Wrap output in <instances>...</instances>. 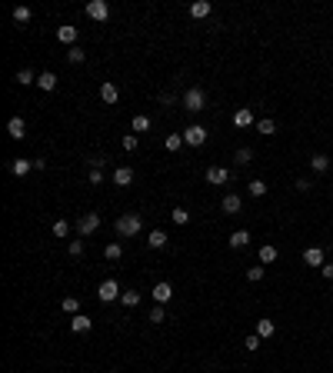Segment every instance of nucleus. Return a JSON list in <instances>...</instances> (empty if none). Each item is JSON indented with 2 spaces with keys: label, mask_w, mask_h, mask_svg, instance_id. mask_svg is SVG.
I'll return each instance as SVG.
<instances>
[{
  "label": "nucleus",
  "mask_w": 333,
  "mask_h": 373,
  "mask_svg": "<svg viewBox=\"0 0 333 373\" xmlns=\"http://www.w3.org/2000/svg\"><path fill=\"white\" fill-rule=\"evenodd\" d=\"M140 227H144L140 213H123V217H117V233H120V237H137Z\"/></svg>",
  "instance_id": "f257e3e1"
},
{
  "label": "nucleus",
  "mask_w": 333,
  "mask_h": 373,
  "mask_svg": "<svg viewBox=\"0 0 333 373\" xmlns=\"http://www.w3.org/2000/svg\"><path fill=\"white\" fill-rule=\"evenodd\" d=\"M183 107H187L190 113H200V110L207 107V93H203L200 87H190L187 93H183Z\"/></svg>",
  "instance_id": "f03ea898"
},
{
  "label": "nucleus",
  "mask_w": 333,
  "mask_h": 373,
  "mask_svg": "<svg viewBox=\"0 0 333 373\" xmlns=\"http://www.w3.org/2000/svg\"><path fill=\"white\" fill-rule=\"evenodd\" d=\"M183 140H187L190 147H203V143H207V127H200V123H190L187 130H183Z\"/></svg>",
  "instance_id": "7ed1b4c3"
},
{
  "label": "nucleus",
  "mask_w": 333,
  "mask_h": 373,
  "mask_svg": "<svg viewBox=\"0 0 333 373\" xmlns=\"http://www.w3.org/2000/svg\"><path fill=\"white\" fill-rule=\"evenodd\" d=\"M97 296L103 300V303H113V300H120V286H117V280H103L100 283V290H97Z\"/></svg>",
  "instance_id": "20e7f679"
},
{
  "label": "nucleus",
  "mask_w": 333,
  "mask_h": 373,
  "mask_svg": "<svg viewBox=\"0 0 333 373\" xmlns=\"http://www.w3.org/2000/svg\"><path fill=\"white\" fill-rule=\"evenodd\" d=\"M87 17H93L97 23H103L110 17V7H107V0H90L87 3Z\"/></svg>",
  "instance_id": "39448f33"
},
{
  "label": "nucleus",
  "mask_w": 333,
  "mask_h": 373,
  "mask_svg": "<svg viewBox=\"0 0 333 373\" xmlns=\"http://www.w3.org/2000/svg\"><path fill=\"white\" fill-rule=\"evenodd\" d=\"M100 227V213H83V217L77 220V230H80V237H90V233Z\"/></svg>",
  "instance_id": "423d86ee"
},
{
  "label": "nucleus",
  "mask_w": 333,
  "mask_h": 373,
  "mask_svg": "<svg viewBox=\"0 0 333 373\" xmlns=\"http://www.w3.org/2000/svg\"><path fill=\"white\" fill-rule=\"evenodd\" d=\"M77 37H80V30H77V27H70V23H64V27H57V40H60V44H67V47H77Z\"/></svg>",
  "instance_id": "0eeeda50"
},
{
  "label": "nucleus",
  "mask_w": 333,
  "mask_h": 373,
  "mask_svg": "<svg viewBox=\"0 0 333 373\" xmlns=\"http://www.w3.org/2000/svg\"><path fill=\"white\" fill-rule=\"evenodd\" d=\"M7 133H10L13 140H23V137H27V123H23L20 117H10V120H7Z\"/></svg>",
  "instance_id": "6e6552de"
},
{
  "label": "nucleus",
  "mask_w": 333,
  "mask_h": 373,
  "mask_svg": "<svg viewBox=\"0 0 333 373\" xmlns=\"http://www.w3.org/2000/svg\"><path fill=\"white\" fill-rule=\"evenodd\" d=\"M100 100H103V103H117V100H120L117 84H110V80H107V84H100Z\"/></svg>",
  "instance_id": "1a4fd4ad"
},
{
  "label": "nucleus",
  "mask_w": 333,
  "mask_h": 373,
  "mask_svg": "<svg viewBox=\"0 0 333 373\" xmlns=\"http://www.w3.org/2000/svg\"><path fill=\"white\" fill-rule=\"evenodd\" d=\"M227 180H230V174H227L223 167H207V184L220 186V184H227Z\"/></svg>",
  "instance_id": "9d476101"
},
{
  "label": "nucleus",
  "mask_w": 333,
  "mask_h": 373,
  "mask_svg": "<svg viewBox=\"0 0 333 373\" xmlns=\"http://www.w3.org/2000/svg\"><path fill=\"white\" fill-rule=\"evenodd\" d=\"M113 184L117 186H130L133 184V170L130 167H117V170H113Z\"/></svg>",
  "instance_id": "9b49d317"
},
{
  "label": "nucleus",
  "mask_w": 333,
  "mask_h": 373,
  "mask_svg": "<svg viewBox=\"0 0 333 373\" xmlns=\"http://www.w3.org/2000/svg\"><path fill=\"white\" fill-rule=\"evenodd\" d=\"M250 123H253V110L250 107H240L233 113V127H250Z\"/></svg>",
  "instance_id": "f8f14e48"
},
{
  "label": "nucleus",
  "mask_w": 333,
  "mask_h": 373,
  "mask_svg": "<svg viewBox=\"0 0 333 373\" xmlns=\"http://www.w3.org/2000/svg\"><path fill=\"white\" fill-rule=\"evenodd\" d=\"M220 207H223V213H240V207H244V200L237 197V193H227Z\"/></svg>",
  "instance_id": "ddd939ff"
},
{
  "label": "nucleus",
  "mask_w": 333,
  "mask_h": 373,
  "mask_svg": "<svg viewBox=\"0 0 333 373\" xmlns=\"http://www.w3.org/2000/svg\"><path fill=\"white\" fill-rule=\"evenodd\" d=\"M273 333H277V323H273V320H256V337H260V340L273 337Z\"/></svg>",
  "instance_id": "4468645a"
},
{
  "label": "nucleus",
  "mask_w": 333,
  "mask_h": 373,
  "mask_svg": "<svg viewBox=\"0 0 333 373\" xmlns=\"http://www.w3.org/2000/svg\"><path fill=\"white\" fill-rule=\"evenodd\" d=\"M90 327H93V320H90V317H83V313H77V317L70 320V330H74V333H87Z\"/></svg>",
  "instance_id": "2eb2a0df"
},
{
  "label": "nucleus",
  "mask_w": 333,
  "mask_h": 373,
  "mask_svg": "<svg viewBox=\"0 0 333 373\" xmlns=\"http://www.w3.org/2000/svg\"><path fill=\"white\" fill-rule=\"evenodd\" d=\"M37 87L44 90V93H50V90L57 87V74H50V70H47V74H40V77H37Z\"/></svg>",
  "instance_id": "dca6fc26"
},
{
  "label": "nucleus",
  "mask_w": 333,
  "mask_h": 373,
  "mask_svg": "<svg viewBox=\"0 0 333 373\" xmlns=\"http://www.w3.org/2000/svg\"><path fill=\"white\" fill-rule=\"evenodd\" d=\"M170 296H173V286H170V283H157L154 286V300H157V303H166Z\"/></svg>",
  "instance_id": "f3484780"
},
{
  "label": "nucleus",
  "mask_w": 333,
  "mask_h": 373,
  "mask_svg": "<svg viewBox=\"0 0 333 373\" xmlns=\"http://www.w3.org/2000/svg\"><path fill=\"white\" fill-rule=\"evenodd\" d=\"M210 0H197V3H193V7H190V13H193V17H197V20H203V17H210Z\"/></svg>",
  "instance_id": "a211bd4d"
},
{
  "label": "nucleus",
  "mask_w": 333,
  "mask_h": 373,
  "mask_svg": "<svg viewBox=\"0 0 333 373\" xmlns=\"http://www.w3.org/2000/svg\"><path fill=\"white\" fill-rule=\"evenodd\" d=\"M303 260L310 267H323V250L320 247H310V250H303Z\"/></svg>",
  "instance_id": "6ab92c4d"
},
{
  "label": "nucleus",
  "mask_w": 333,
  "mask_h": 373,
  "mask_svg": "<svg viewBox=\"0 0 333 373\" xmlns=\"http://www.w3.org/2000/svg\"><path fill=\"white\" fill-rule=\"evenodd\" d=\"M147 247H150V250H160V247H166V233H164V230H154L150 237H147Z\"/></svg>",
  "instance_id": "aec40b11"
},
{
  "label": "nucleus",
  "mask_w": 333,
  "mask_h": 373,
  "mask_svg": "<svg viewBox=\"0 0 333 373\" xmlns=\"http://www.w3.org/2000/svg\"><path fill=\"white\" fill-rule=\"evenodd\" d=\"M10 170H13V174H17V177L30 174V170H33V160H20V157H17V160H13V164H10Z\"/></svg>",
  "instance_id": "412c9836"
},
{
  "label": "nucleus",
  "mask_w": 333,
  "mask_h": 373,
  "mask_svg": "<svg viewBox=\"0 0 333 373\" xmlns=\"http://www.w3.org/2000/svg\"><path fill=\"white\" fill-rule=\"evenodd\" d=\"M103 257H107L110 264H117V260L123 257V247H120V243H107V250H103Z\"/></svg>",
  "instance_id": "4be33fe9"
},
{
  "label": "nucleus",
  "mask_w": 333,
  "mask_h": 373,
  "mask_svg": "<svg viewBox=\"0 0 333 373\" xmlns=\"http://www.w3.org/2000/svg\"><path fill=\"white\" fill-rule=\"evenodd\" d=\"M310 167H313V170H317V174H323V170L330 167V157H323V154H313V157H310Z\"/></svg>",
  "instance_id": "5701e85b"
},
{
  "label": "nucleus",
  "mask_w": 333,
  "mask_h": 373,
  "mask_svg": "<svg viewBox=\"0 0 333 373\" xmlns=\"http://www.w3.org/2000/svg\"><path fill=\"white\" fill-rule=\"evenodd\" d=\"M247 243H250V233L247 230H233L230 233V247H247Z\"/></svg>",
  "instance_id": "b1692460"
},
{
  "label": "nucleus",
  "mask_w": 333,
  "mask_h": 373,
  "mask_svg": "<svg viewBox=\"0 0 333 373\" xmlns=\"http://www.w3.org/2000/svg\"><path fill=\"white\" fill-rule=\"evenodd\" d=\"M60 307H64V313H70V317H77V313H80V300H77V296H67V300L60 303Z\"/></svg>",
  "instance_id": "393cba45"
},
{
  "label": "nucleus",
  "mask_w": 333,
  "mask_h": 373,
  "mask_svg": "<svg viewBox=\"0 0 333 373\" xmlns=\"http://www.w3.org/2000/svg\"><path fill=\"white\" fill-rule=\"evenodd\" d=\"M147 130H150V117L137 113V117H133V133H147Z\"/></svg>",
  "instance_id": "a878e982"
},
{
  "label": "nucleus",
  "mask_w": 333,
  "mask_h": 373,
  "mask_svg": "<svg viewBox=\"0 0 333 373\" xmlns=\"http://www.w3.org/2000/svg\"><path fill=\"white\" fill-rule=\"evenodd\" d=\"M30 17H33L30 7H13V20L17 23H30Z\"/></svg>",
  "instance_id": "bb28decb"
},
{
  "label": "nucleus",
  "mask_w": 333,
  "mask_h": 373,
  "mask_svg": "<svg viewBox=\"0 0 333 373\" xmlns=\"http://www.w3.org/2000/svg\"><path fill=\"white\" fill-rule=\"evenodd\" d=\"M273 260H277V247H270V243L260 247V264H273Z\"/></svg>",
  "instance_id": "cd10ccee"
},
{
  "label": "nucleus",
  "mask_w": 333,
  "mask_h": 373,
  "mask_svg": "<svg viewBox=\"0 0 333 373\" xmlns=\"http://www.w3.org/2000/svg\"><path fill=\"white\" fill-rule=\"evenodd\" d=\"M83 50H80V47H70V50H67V64H83Z\"/></svg>",
  "instance_id": "c85d7f7f"
},
{
  "label": "nucleus",
  "mask_w": 333,
  "mask_h": 373,
  "mask_svg": "<svg viewBox=\"0 0 333 373\" xmlns=\"http://www.w3.org/2000/svg\"><path fill=\"white\" fill-rule=\"evenodd\" d=\"M247 190H250V197H263V193H266V184H263V180H250V186H247Z\"/></svg>",
  "instance_id": "c756f323"
},
{
  "label": "nucleus",
  "mask_w": 333,
  "mask_h": 373,
  "mask_svg": "<svg viewBox=\"0 0 333 373\" xmlns=\"http://www.w3.org/2000/svg\"><path fill=\"white\" fill-rule=\"evenodd\" d=\"M54 237H60V240L70 237V223H67V220H57V223H54Z\"/></svg>",
  "instance_id": "7c9ffc66"
},
{
  "label": "nucleus",
  "mask_w": 333,
  "mask_h": 373,
  "mask_svg": "<svg viewBox=\"0 0 333 373\" xmlns=\"http://www.w3.org/2000/svg\"><path fill=\"white\" fill-rule=\"evenodd\" d=\"M170 220H173L177 227H183V223H187V220H190V213H187V210H183V207H177V210H173V213H170Z\"/></svg>",
  "instance_id": "2f4dec72"
},
{
  "label": "nucleus",
  "mask_w": 333,
  "mask_h": 373,
  "mask_svg": "<svg viewBox=\"0 0 333 373\" xmlns=\"http://www.w3.org/2000/svg\"><path fill=\"white\" fill-rule=\"evenodd\" d=\"M120 300H123V307H137V303H140V293H137V290H127Z\"/></svg>",
  "instance_id": "473e14b6"
},
{
  "label": "nucleus",
  "mask_w": 333,
  "mask_h": 373,
  "mask_svg": "<svg viewBox=\"0 0 333 373\" xmlns=\"http://www.w3.org/2000/svg\"><path fill=\"white\" fill-rule=\"evenodd\" d=\"M123 150H127V154H130V150H137V147H140V140H137V133H127V137H123Z\"/></svg>",
  "instance_id": "72a5a7b5"
},
{
  "label": "nucleus",
  "mask_w": 333,
  "mask_h": 373,
  "mask_svg": "<svg viewBox=\"0 0 333 373\" xmlns=\"http://www.w3.org/2000/svg\"><path fill=\"white\" fill-rule=\"evenodd\" d=\"M180 140H183V133H170V137L164 140V147L166 150H180Z\"/></svg>",
  "instance_id": "f704fd0d"
},
{
  "label": "nucleus",
  "mask_w": 333,
  "mask_h": 373,
  "mask_svg": "<svg viewBox=\"0 0 333 373\" xmlns=\"http://www.w3.org/2000/svg\"><path fill=\"white\" fill-rule=\"evenodd\" d=\"M256 130L263 133V137H270V133H277V123H273V120H260V123H256Z\"/></svg>",
  "instance_id": "c9c22d12"
},
{
  "label": "nucleus",
  "mask_w": 333,
  "mask_h": 373,
  "mask_svg": "<svg viewBox=\"0 0 333 373\" xmlns=\"http://www.w3.org/2000/svg\"><path fill=\"white\" fill-rule=\"evenodd\" d=\"M17 84H20V87H27V84H37L33 70H20V74H17Z\"/></svg>",
  "instance_id": "e433bc0d"
},
{
  "label": "nucleus",
  "mask_w": 333,
  "mask_h": 373,
  "mask_svg": "<svg viewBox=\"0 0 333 373\" xmlns=\"http://www.w3.org/2000/svg\"><path fill=\"white\" fill-rule=\"evenodd\" d=\"M250 160H253V150H250V147H240V150H237V164H250Z\"/></svg>",
  "instance_id": "4c0bfd02"
},
{
  "label": "nucleus",
  "mask_w": 333,
  "mask_h": 373,
  "mask_svg": "<svg viewBox=\"0 0 333 373\" xmlns=\"http://www.w3.org/2000/svg\"><path fill=\"white\" fill-rule=\"evenodd\" d=\"M164 320H166V313H164V307L157 303V307L150 310V323H164Z\"/></svg>",
  "instance_id": "58836bf2"
},
{
  "label": "nucleus",
  "mask_w": 333,
  "mask_h": 373,
  "mask_svg": "<svg viewBox=\"0 0 333 373\" xmlns=\"http://www.w3.org/2000/svg\"><path fill=\"white\" fill-rule=\"evenodd\" d=\"M247 280H263V267H250V270H247Z\"/></svg>",
  "instance_id": "ea45409f"
},
{
  "label": "nucleus",
  "mask_w": 333,
  "mask_h": 373,
  "mask_svg": "<svg viewBox=\"0 0 333 373\" xmlns=\"http://www.w3.org/2000/svg\"><path fill=\"white\" fill-rule=\"evenodd\" d=\"M67 250H70V257H80V253H83V240H70Z\"/></svg>",
  "instance_id": "a19ab883"
},
{
  "label": "nucleus",
  "mask_w": 333,
  "mask_h": 373,
  "mask_svg": "<svg viewBox=\"0 0 333 373\" xmlns=\"http://www.w3.org/2000/svg\"><path fill=\"white\" fill-rule=\"evenodd\" d=\"M244 350H260V337H247V340H244Z\"/></svg>",
  "instance_id": "79ce46f5"
},
{
  "label": "nucleus",
  "mask_w": 333,
  "mask_h": 373,
  "mask_svg": "<svg viewBox=\"0 0 333 373\" xmlns=\"http://www.w3.org/2000/svg\"><path fill=\"white\" fill-rule=\"evenodd\" d=\"M90 184H103V174H100L97 167H93V170H90Z\"/></svg>",
  "instance_id": "37998d69"
},
{
  "label": "nucleus",
  "mask_w": 333,
  "mask_h": 373,
  "mask_svg": "<svg viewBox=\"0 0 333 373\" xmlns=\"http://www.w3.org/2000/svg\"><path fill=\"white\" fill-rule=\"evenodd\" d=\"M323 277H327V280H333V264H323Z\"/></svg>",
  "instance_id": "c03bdc74"
},
{
  "label": "nucleus",
  "mask_w": 333,
  "mask_h": 373,
  "mask_svg": "<svg viewBox=\"0 0 333 373\" xmlns=\"http://www.w3.org/2000/svg\"><path fill=\"white\" fill-rule=\"evenodd\" d=\"M330 167H333V157H330Z\"/></svg>",
  "instance_id": "a18cd8bd"
}]
</instances>
